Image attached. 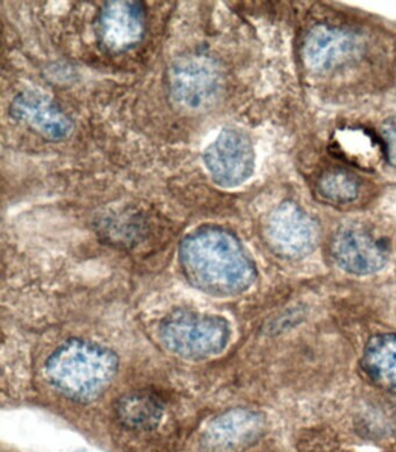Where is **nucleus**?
I'll list each match as a JSON object with an SVG mask.
<instances>
[{
	"label": "nucleus",
	"mask_w": 396,
	"mask_h": 452,
	"mask_svg": "<svg viewBox=\"0 0 396 452\" xmlns=\"http://www.w3.org/2000/svg\"><path fill=\"white\" fill-rule=\"evenodd\" d=\"M10 115L50 142H62L71 135L75 123L64 110L39 90H23L11 101Z\"/></svg>",
	"instance_id": "nucleus-7"
},
{
	"label": "nucleus",
	"mask_w": 396,
	"mask_h": 452,
	"mask_svg": "<svg viewBox=\"0 0 396 452\" xmlns=\"http://www.w3.org/2000/svg\"><path fill=\"white\" fill-rule=\"evenodd\" d=\"M338 265L356 274H370L383 268L388 258V246L364 226L346 225L338 230L332 245Z\"/></svg>",
	"instance_id": "nucleus-8"
},
{
	"label": "nucleus",
	"mask_w": 396,
	"mask_h": 452,
	"mask_svg": "<svg viewBox=\"0 0 396 452\" xmlns=\"http://www.w3.org/2000/svg\"><path fill=\"white\" fill-rule=\"evenodd\" d=\"M361 52V41L352 32L329 25H318L305 36L302 59L313 71L327 72L356 59Z\"/></svg>",
	"instance_id": "nucleus-9"
},
{
	"label": "nucleus",
	"mask_w": 396,
	"mask_h": 452,
	"mask_svg": "<svg viewBox=\"0 0 396 452\" xmlns=\"http://www.w3.org/2000/svg\"><path fill=\"white\" fill-rule=\"evenodd\" d=\"M381 135L385 146V155L390 165L396 167V117H392L383 123Z\"/></svg>",
	"instance_id": "nucleus-14"
},
{
	"label": "nucleus",
	"mask_w": 396,
	"mask_h": 452,
	"mask_svg": "<svg viewBox=\"0 0 396 452\" xmlns=\"http://www.w3.org/2000/svg\"><path fill=\"white\" fill-rule=\"evenodd\" d=\"M117 369V359L111 350L71 340L52 352L45 367V375L65 397L88 403L107 390Z\"/></svg>",
	"instance_id": "nucleus-2"
},
{
	"label": "nucleus",
	"mask_w": 396,
	"mask_h": 452,
	"mask_svg": "<svg viewBox=\"0 0 396 452\" xmlns=\"http://www.w3.org/2000/svg\"><path fill=\"white\" fill-rule=\"evenodd\" d=\"M359 181L345 170H329L318 180L322 196L336 203H349L359 195Z\"/></svg>",
	"instance_id": "nucleus-13"
},
{
	"label": "nucleus",
	"mask_w": 396,
	"mask_h": 452,
	"mask_svg": "<svg viewBox=\"0 0 396 452\" xmlns=\"http://www.w3.org/2000/svg\"><path fill=\"white\" fill-rule=\"evenodd\" d=\"M161 338L170 350L189 359H204L221 352L229 339V328L216 316L178 312L161 326Z\"/></svg>",
	"instance_id": "nucleus-4"
},
{
	"label": "nucleus",
	"mask_w": 396,
	"mask_h": 452,
	"mask_svg": "<svg viewBox=\"0 0 396 452\" xmlns=\"http://www.w3.org/2000/svg\"><path fill=\"white\" fill-rule=\"evenodd\" d=\"M146 7L141 1H106L97 20L98 42L104 52L120 55L133 50L146 35Z\"/></svg>",
	"instance_id": "nucleus-6"
},
{
	"label": "nucleus",
	"mask_w": 396,
	"mask_h": 452,
	"mask_svg": "<svg viewBox=\"0 0 396 452\" xmlns=\"http://www.w3.org/2000/svg\"><path fill=\"white\" fill-rule=\"evenodd\" d=\"M223 71L213 56L202 52L179 56L168 70V94L173 106L190 115L214 109L223 97Z\"/></svg>",
	"instance_id": "nucleus-3"
},
{
	"label": "nucleus",
	"mask_w": 396,
	"mask_h": 452,
	"mask_svg": "<svg viewBox=\"0 0 396 452\" xmlns=\"http://www.w3.org/2000/svg\"><path fill=\"white\" fill-rule=\"evenodd\" d=\"M262 432L263 421L260 415L233 410L215 419L202 441L207 452H240L256 442Z\"/></svg>",
	"instance_id": "nucleus-11"
},
{
	"label": "nucleus",
	"mask_w": 396,
	"mask_h": 452,
	"mask_svg": "<svg viewBox=\"0 0 396 452\" xmlns=\"http://www.w3.org/2000/svg\"><path fill=\"white\" fill-rule=\"evenodd\" d=\"M202 160L211 181L221 188H236L254 173L256 153L250 137L238 128H224L204 151Z\"/></svg>",
	"instance_id": "nucleus-5"
},
{
	"label": "nucleus",
	"mask_w": 396,
	"mask_h": 452,
	"mask_svg": "<svg viewBox=\"0 0 396 452\" xmlns=\"http://www.w3.org/2000/svg\"><path fill=\"white\" fill-rule=\"evenodd\" d=\"M179 258L189 281L215 295L240 292L256 276L254 262L238 237L219 226H202L180 242Z\"/></svg>",
	"instance_id": "nucleus-1"
},
{
	"label": "nucleus",
	"mask_w": 396,
	"mask_h": 452,
	"mask_svg": "<svg viewBox=\"0 0 396 452\" xmlns=\"http://www.w3.org/2000/svg\"><path fill=\"white\" fill-rule=\"evenodd\" d=\"M114 410L122 426L133 430H151L162 420L164 406L153 392L135 391L119 398Z\"/></svg>",
	"instance_id": "nucleus-12"
},
{
	"label": "nucleus",
	"mask_w": 396,
	"mask_h": 452,
	"mask_svg": "<svg viewBox=\"0 0 396 452\" xmlns=\"http://www.w3.org/2000/svg\"><path fill=\"white\" fill-rule=\"evenodd\" d=\"M267 238L276 252L301 256L312 251L318 239V227L312 217L298 204L285 202L269 216Z\"/></svg>",
	"instance_id": "nucleus-10"
}]
</instances>
